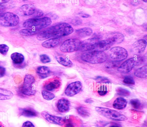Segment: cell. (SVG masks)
I'll return each instance as SVG.
<instances>
[{"label":"cell","instance_id":"cell-1","mask_svg":"<svg viewBox=\"0 0 147 127\" xmlns=\"http://www.w3.org/2000/svg\"><path fill=\"white\" fill-rule=\"evenodd\" d=\"M71 26L65 23H62L49 27L40 32L37 39L40 41L45 40L52 37H56L68 35L73 32Z\"/></svg>","mask_w":147,"mask_h":127},{"label":"cell","instance_id":"cell-2","mask_svg":"<svg viewBox=\"0 0 147 127\" xmlns=\"http://www.w3.org/2000/svg\"><path fill=\"white\" fill-rule=\"evenodd\" d=\"M81 59L92 64H98L105 62L107 59L106 53L103 51H92L84 53L81 56Z\"/></svg>","mask_w":147,"mask_h":127},{"label":"cell","instance_id":"cell-3","mask_svg":"<svg viewBox=\"0 0 147 127\" xmlns=\"http://www.w3.org/2000/svg\"><path fill=\"white\" fill-rule=\"evenodd\" d=\"M52 23L51 19L45 17L41 18H30L23 23V26L26 28H32L35 30L44 28L50 25Z\"/></svg>","mask_w":147,"mask_h":127},{"label":"cell","instance_id":"cell-4","mask_svg":"<svg viewBox=\"0 0 147 127\" xmlns=\"http://www.w3.org/2000/svg\"><path fill=\"white\" fill-rule=\"evenodd\" d=\"M95 109L99 114L112 120L123 121L127 119V118L125 115L115 110L100 107H96Z\"/></svg>","mask_w":147,"mask_h":127},{"label":"cell","instance_id":"cell-5","mask_svg":"<svg viewBox=\"0 0 147 127\" xmlns=\"http://www.w3.org/2000/svg\"><path fill=\"white\" fill-rule=\"evenodd\" d=\"M144 61L142 57H134L129 59L123 63L118 68V70L122 73H127L131 70L135 66L139 65Z\"/></svg>","mask_w":147,"mask_h":127},{"label":"cell","instance_id":"cell-6","mask_svg":"<svg viewBox=\"0 0 147 127\" xmlns=\"http://www.w3.org/2000/svg\"><path fill=\"white\" fill-rule=\"evenodd\" d=\"M81 42L75 38L67 39L61 45L60 49L64 53H71L79 50Z\"/></svg>","mask_w":147,"mask_h":127},{"label":"cell","instance_id":"cell-7","mask_svg":"<svg viewBox=\"0 0 147 127\" xmlns=\"http://www.w3.org/2000/svg\"><path fill=\"white\" fill-rule=\"evenodd\" d=\"M34 81V78L32 75H26L24 78L23 86L20 89V91L21 93L28 96L35 94L36 90L33 88L32 86Z\"/></svg>","mask_w":147,"mask_h":127},{"label":"cell","instance_id":"cell-8","mask_svg":"<svg viewBox=\"0 0 147 127\" xmlns=\"http://www.w3.org/2000/svg\"><path fill=\"white\" fill-rule=\"evenodd\" d=\"M19 21V17L12 13H5L0 16V25L3 26H14L18 24Z\"/></svg>","mask_w":147,"mask_h":127},{"label":"cell","instance_id":"cell-9","mask_svg":"<svg viewBox=\"0 0 147 127\" xmlns=\"http://www.w3.org/2000/svg\"><path fill=\"white\" fill-rule=\"evenodd\" d=\"M128 53L124 48L120 47H115L111 48L109 52V57L112 61L119 62L125 59Z\"/></svg>","mask_w":147,"mask_h":127},{"label":"cell","instance_id":"cell-10","mask_svg":"<svg viewBox=\"0 0 147 127\" xmlns=\"http://www.w3.org/2000/svg\"><path fill=\"white\" fill-rule=\"evenodd\" d=\"M99 40L97 37H93L81 42L79 50L88 52L95 50Z\"/></svg>","mask_w":147,"mask_h":127},{"label":"cell","instance_id":"cell-11","mask_svg":"<svg viewBox=\"0 0 147 127\" xmlns=\"http://www.w3.org/2000/svg\"><path fill=\"white\" fill-rule=\"evenodd\" d=\"M82 87V83L79 81L71 82L66 88L65 91V94L68 96H73L79 93Z\"/></svg>","mask_w":147,"mask_h":127},{"label":"cell","instance_id":"cell-12","mask_svg":"<svg viewBox=\"0 0 147 127\" xmlns=\"http://www.w3.org/2000/svg\"><path fill=\"white\" fill-rule=\"evenodd\" d=\"M41 114L49 122L60 125L64 124L65 119L62 117L51 115L46 111H43Z\"/></svg>","mask_w":147,"mask_h":127},{"label":"cell","instance_id":"cell-13","mask_svg":"<svg viewBox=\"0 0 147 127\" xmlns=\"http://www.w3.org/2000/svg\"><path fill=\"white\" fill-rule=\"evenodd\" d=\"M61 85V81L58 77L50 79L46 82L44 85V88L49 91H53L58 89Z\"/></svg>","mask_w":147,"mask_h":127},{"label":"cell","instance_id":"cell-14","mask_svg":"<svg viewBox=\"0 0 147 127\" xmlns=\"http://www.w3.org/2000/svg\"><path fill=\"white\" fill-rule=\"evenodd\" d=\"M70 103L67 99L62 98L58 101L57 104V108L61 112L64 113L67 112L69 109Z\"/></svg>","mask_w":147,"mask_h":127},{"label":"cell","instance_id":"cell-15","mask_svg":"<svg viewBox=\"0 0 147 127\" xmlns=\"http://www.w3.org/2000/svg\"><path fill=\"white\" fill-rule=\"evenodd\" d=\"M20 10L23 15L28 16L33 14L36 11V8L33 4H28L22 5Z\"/></svg>","mask_w":147,"mask_h":127},{"label":"cell","instance_id":"cell-16","mask_svg":"<svg viewBox=\"0 0 147 127\" xmlns=\"http://www.w3.org/2000/svg\"><path fill=\"white\" fill-rule=\"evenodd\" d=\"M147 42L143 39H140L136 41L133 45V49L136 53H140L143 52L146 47Z\"/></svg>","mask_w":147,"mask_h":127},{"label":"cell","instance_id":"cell-17","mask_svg":"<svg viewBox=\"0 0 147 127\" xmlns=\"http://www.w3.org/2000/svg\"><path fill=\"white\" fill-rule=\"evenodd\" d=\"M113 43L109 40L99 41L97 45L95 50L102 51L109 49L113 44Z\"/></svg>","mask_w":147,"mask_h":127},{"label":"cell","instance_id":"cell-18","mask_svg":"<svg viewBox=\"0 0 147 127\" xmlns=\"http://www.w3.org/2000/svg\"><path fill=\"white\" fill-rule=\"evenodd\" d=\"M19 110V114L21 116L28 117H32L36 116L38 115L37 112L31 108H20Z\"/></svg>","mask_w":147,"mask_h":127},{"label":"cell","instance_id":"cell-19","mask_svg":"<svg viewBox=\"0 0 147 127\" xmlns=\"http://www.w3.org/2000/svg\"><path fill=\"white\" fill-rule=\"evenodd\" d=\"M127 104L126 100L121 97L117 98L113 102V106L114 108L119 110L125 108Z\"/></svg>","mask_w":147,"mask_h":127},{"label":"cell","instance_id":"cell-20","mask_svg":"<svg viewBox=\"0 0 147 127\" xmlns=\"http://www.w3.org/2000/svg\"><path fill=\"white\" fill-rule=\"evenodd\" d=\"M60 40L58 37L52 38L48 39L42 43V46L47 48L55 47L60 43Z\"/></svg>","mask_w":147,"mask_h":127},{"label":"cell","instance_id":"cell-21","mask_svg":"<svg viewBox=\"0 0 147 127\" xmlns=\"http://www.w3.org/2000/svg\"><path fill=\"white\" fill-rule=\"evenodd\" d=\"M36 72L39 77L41 78L47 77L51 73L49 68L46 66H40L37 67Z\"/></svg>","mask_w":147,"mask_h":127},{"label":"cell","instance_id":"cell-22","mask_svg":"<svg viewBox=\"0 0 147 127\" xmlns=\"http://www.w3.org/2000/svg\"><path fill=\"white\" fill-rule=\"evenodd\" d=\"M76 32L79 36L84 37L91 35L93 31L90 27H85L76 30Z\"/></svg>","mask_w":147,"mask_h":127},{"label":"cell","instance_id":"cell-23","mask_svg":"<svg viewBox=\"0 0 147 127\" xmlns=\"http://www.w3.org/2000/svg\"><path fill=\"white\" fill-rule=\"evenodd\" d=\"M11 58L14 64L17 65L22 63L24 60L23 55L17 52L12 53L11 55Z\"/></svg>","mask_w":147,"mask_h":127},{"label":"cell","instance_id":"cell-24","mask_svg":"<svg viewBox=\"0 0 147 127\" xmlns=\"http://www.w3.org/2000/svg\"><path fill=\"white\" fill-rule=\"evenodd\" d=\"M134 75L140 78H146L147 76V66H142L136 70L134 73Z\"/></svg>","mask_w":147,"mask_h":127},{"label":"cell","instance_id":"cell-25","mask_svg":"<svg viewBox=\"0 0 147 127\" xmlns=\"http://www.w3.org/2000/svg\"><path fill=\"white\" fill-rule=\"evenodd\" d=\"M111 41L113 44L119 43L122 42L124 39V36L121 33L117 32L113 34L108 39Z\"/></svg>","mask_w":147,"mask_h":127},{"label":"cell","instance_id":"cell-26","mask_svg":"<svg viewBox=\"0 0 147 127\" xmlns=\"http://www.w3.org/2000/svg\"><path fill=\"white\" fill-rule=\"evenodd\" d=\"M13 93L11 91L0 88V100H7L11 98L13 96Z\"/></svg>","mask_w":147,"mask_h":127},{"label":"cell","instance_id":"cell-27","mask_svg":"<svg viewBox=\"0 0 147 127\" xmlns=\"http://www.w3.org/2000/svg\"><path fill=\"white\" fill-rule=\"evenodd\" d=\"M77 110L78 114L83 117H88L90 115L88 109L84 106H79L77 108Z\"/></svg>","mask_w":147,"mask_h":127},{"label":"cell","instance_id":"cell-28","mask_svg":"<svg viewBox=\"0 0 147 127\" xmlns=\"http://www.w3.org/2000/svg\"><path fill=\"white\" fill-rule=\"evenodd\" d=\"M57 62L60 64L66 67H70L72 65V63L69 59L61 57H56Z\"/></svg>","mask_w":147,"mask_h":127},{"label":"cell","instance_id":"cell-29","mask_svg":"<svg viewBox=\"0 0 147 127\" xmlns=\"http://www.w3.org/2000/svg\"><path fill=\"white\" fill-rule=\"evenodd\" d=\"M38 30L32 29H25L20 31V34L24 36H31L34 35L38 32Z\"/></svg>","mask_w":147,"mask_h":127},{"label":"cell","instance_id":"cell-30","mask_svg":"<svg viewBox=\"0 0 147 127\" xmlns=\"http://www.w3.org/2000/svg\"><path fill=\"white\" fill-rule=\"evenodd\" d=\"M130 103L132 107L136 109H141L143 105L140 100L138 99H133L130 100Z\"/></svg>","mask_w":147,"mask_h":127},{"label":"cell","instance_id":"cell-31","mask_svg":"<svg viewBox=\"0 0 147 127\" xmlns=\"http://www.w3.org/2000/svg\"><path fill=\"white\" fill-rule=\"evenodd\" d=\"M116 91L118 94L121 96H127L130 94V92L129 90L120 87L117 88Z\"/></svg>","mask_w":147,"mask_h":127},{"label":"cell","instance_id":"cell-32","mask_svg":"<svg viewBox=\"0 0 147 127\" xmlns=\"http://www.w3.org/2000/svg\"><path fill=\"white\" fill-rule=\"evenodd\" d=\"M42 94L43 98L48 100H52L55 97V95L53 94L46 90H42Z\"/></svg>","mask_w":147,"mask_h":127},{"label":"cell","instance_id":"cell-33","mask_svg":"<svg viewBox=\"0 0 147 127\" xmlns=\"http://www.w3.org/2000/svg\"><path fill=\"white\" fill-rule=\"evenodd\" d=\"M108 90L107 86L105 85H102L98 88V93L101 96H104L107 93Z\"/></svg>","mask_w":147,"mask_h":127},{"label":"cell","instance_id":"cell-34","mask_svg":"<svg viewBox=\"0 0 147 127\" xmlns=\"http://www.w3.org/2000/svg\"><path fill=\"white\" fill-rule=\"evenodd\" d=\"M123 81L125 83L128 84L134 85L135 83L133 78L130 76H125Z\"/></svg>","mask_w":147,"mask_h":127},{"label":"cell","instance_id":"cell-35","mask_svg":"<svg viewBox=\"0 0 147 127\" xmlns=\"http://www.w3.org/2000/svg\"><path fill=\"white\" fill-rule=\"evenodd\" d=\"M40 60L42 63H49L51 60L48 56L46 54H42L40 56Z\"/></svg>","mask_w":147,"mask_h":127},{"label":"cell","instance_id":"cell-36","mask_svg":"<svg viewBox=\"0 0 147 127\" xmlns=\"http://www.w3.org/2000/svg\"><path fill=\"white\" fill-rule=\"evenodd\" d=\"M9 49V47L4 44L0 45V53L5 55L6 54Z\"/></svg>","mask_w":147,"mask_h":127},{"label":"cell","instance_id":"cell-37","mask_svg":"<svg viewBox=\"0 0 147 127\" xmlns=\"http://www.w3.org/2000/svg\"><path fill=\"white\" fill-rule=\"evenodd\" d=\"M95 80L98 83H108L110 82L108 79L101 76H98L95 78Z\"/></svg>","mask_w":147,"mask_h":127},{"label":"cell","instance_id":"cell-38","mask_svg":"<svg viewBox=\"0 0 147 127\" xmlns=\"http://www.w3.org/2000/svg\"><path fill=\"white\" fill-rule=\"evenodd\" d=\"M118 62L113 61L109 62L105 64V66L108 68L116 67L119 65Z\"/></svg>","mask_w":147,"mask_h":127},{"label":"cell","instance_id":"cell-39","mask_svg":"<svg viewBox=\"0 0 147 127\" xmlns=\"http://www.w3.org/2000/svg\"><path fill=\"white\" fill-rule=\"evenodd\" d=\"M71 23L74 25L77 26L80 25L82 23V21L80 19L76 18L73 19Z\"/></svg>","mask_w":147,"mask_h":127},{"label":"cell","instance_id":"cell-40","mask_svg":"<svg viewBox=\"0 0 147 127\" xmlns=\"http://www.w3.org/2000/svg\"><path fill=\"white\" fill-rule=\"evenodd\" d=\"M33 14L35 18H36L42 16L43 15V13L42 10L37 9L35 11Z\"/></svg>","mask_w":147,"mask_h":127},{"label":"cell","instance_id":"cell-41","mask_svg":"<svg viewBox=\"0 0 147 127\" xmlns=\"http://www.w3.org/2000/svg\"><path fill=\"white\" fill-rule=\"evenodd\" d=\"M65 127H75L74 123L70 120H66L65 119Z\"/></svg>","mask_w":147,"mask_h":127},{"label":"cell","instance_id":"cell-42","mask_svg":"<svg viewBox=\"0 0 147 127\" xmlns=\"http://www.w3.org/2000/svg\"><path fill=\"white\" fill-rule=\"evenodd\" d=\"M22 127H34V126L32 122L28 121L23 123Z\"/></svg>","mask_w":147,"mask_h":127},{"label":"cell","instance_id":"cell-43","mask_svg":"<svg viewBox=\"0 0 147 127\" xmlns=\"http://www.w3.org/2000/svg\"><path fill=\"white\" fill-rule=\"evenodd\" d=\"M6 72L5 68L3 66L0 65V77L3 76Z\"/></svg>","mask_w":147,"mask_h":127},{"label":"cell","instance_id":"cell-44","mask_svg":"<svg viewBox=\"0 0 147 127\" xmlns=\"http://www.w3.org/2000/svg\"><path fill=\"white\" fill-rule=\"evenodd\" d=\"M80 15L83 18H88L90 16L89 15L84 13H80Z\"/></svg>","mask_w":147,"mask_h":127},{"label":"cell","instance_id":"cell-45","mask_svg":"<svg viewBox=\"0 0 147 127\" xmlns=\"http://www.w3.org/2000/svg\"><path fill=\"white\" fill-rule=\"evenodd\" d=\"M5 9V7L3 6L0 5V15L4 11Z\"/></svg>","mask_w":147,"mask_h":127},{"label":"cell","instance_id":"cell-46","mask_svg":"<svg viewBox=\"0 0 147 127\" xmlns=\"http://www.w3.org/2000/svg\"><path fill=\"white\" fill-rule=\"evenodd\" d=\"M93 102V100L90 98L87 99L85 100V102L87 103H91Z\"/></svg>","mask_w":147,"mask_h":127},{"label":"cell","instance_id":"cell-47","mask_svg":"<svg viewBox=\"0 0 147 127\" xmlns=\"http://www.w3.org/2000/svg\"><path fill=\"white\" fill-rule=\"evenodd\" d=\"M9 0H0V3H3L8 2Z\"/></svg>","mask_w":147,"mask_h":127},{"label":"cell","instance_id":"cell-48","mask_svg":"<svg viewBox=\"0 0 147 127\" xmlns=\"http://www.w3.org/2000/svg\"><path fill=\"white\" fill-rule=\"evenodd\" d=\"M0 127H5L4 125L1 122H0Z\"/></svg>","mask_w":147,"mask_h":127},{"label":"cell","instance_id":"cell-49","mask_svg":"<svg viewBox=\"0 0 147 127\" xmlns=\"http://www.w3.org/2000/svg\"><path fill=\"white\" fill-rule=\"evenodd\" d=\"M110 127H120L118 126H110Z\"/></svg>","mask_w":147,"mask_h":127}]
</instances>
